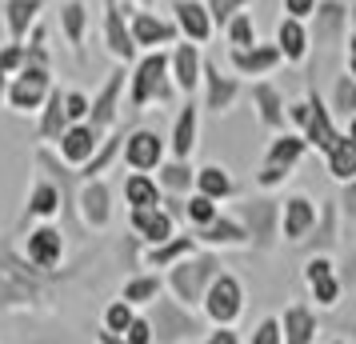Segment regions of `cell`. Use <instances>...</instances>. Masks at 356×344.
<instances>
[{
  "label": "cell",
  "instance_id": "1",
  "mask_svg": "<svg viewBox=\"0 0 356 344\" xmlns=\"http://www.w3.org/2000/svg\"><path fill=\"white\" fill-rule=\"evenodd\" d=\"M236 312H241V288H236V280L232 277H220L209 288V316L225 325V320H232Z\"/></svg>",
  "mask_w": 356,
  "mask_h": 344
},
{
  "label": "cell",
  "instance_id": "2",
  "mask_svg": "<svg viewBox=\"0 0 356 344\" xmlns=\"http://www.w3.org/2000/svg\"><path fill=\"white\" fill-rule=\"evenodd\" d=\"M161 76H164V56H148L145 65H140V76H136V88H132V100L136 104H145L152 92H161Z\"/></svg>",
  "mask_w": 356,
  "mask_h": 344
},
{
  "label": "cell",
  "instance_id": "3",
  "mask_svg": "<svg viewBox=\"0 0 356 344\" xmlns=\"http://www.w3.org/2000/svg\"><path fill=\"white\" fill-rule=\"evenodd\" d=\"M156 161H161V140L152 132H136L129 140V164L132 168H152Z\"/></svg>",
  "mask_w": 356,
  "mask_h": 344
},
{
  "label": "cell",
  "instance_id": "4",
  "mask_svg": "<svg viewBox=\"0 0 356 344\" xmlns=\"http://www.w3.org/2000/svg\"><path fill=\"white\" fill-rule=\"evenodd\" d=\"M44 88H49L44 72H40V68H33V72H24V76L17 81V88H13V104H17V108H33L36 100L44 97Z\"/></svg>",
  "mask_w": 356,
  "mask_h": 344
},
{
  "label": "cell",
  "instance_id": "5",
  "mask_svg": "<svg viewBox=\"0 0 356 344\" xmlns=\"http://www.w3.org/2000/svg\"><path fill=\"white\" fill-rule=\"evenodd\" d=\"M132 224L145 232L152 245H161V240H168V232H172V224H168V216L156 213V208H136V216H132Z\"/></svg>",
  "mask_w": 356,
  "mask_h": 344
},
{
  "label": "cell",
  "instance_id": "6",
  "mask_svg": "<svg viewBox=\"0 0 356 344\" xmlns=\"http://www.w3.org/2000/svg\"><path fill=\"white\" fill-rule=\"evenodd\" d=\"M328 164H332V177H340V181L356 177V140L353 136L348 140H337V145L328 148Z\"/></svg>",
  "mask_w": 356,
  "mask_h": 344
},
{
  "label": "cell",
  "instance_id": "7",
  "mask_svg": "<svg viewBox=\"0 0 356 344\" xmlns=\"http://www.w3.org/2000/svg\"><path fill=\"white\" fill-rule=\"evenodd\" d=\"M177 13H180V28L193 36V40H204V36H209V17H204V8H200V4H193V0H180Z\"/></svg>",
  "mask_w": 356,
  "mask_h": 344
},
{
  "label": "cell",
  "instance_id": "8",
  "mask_svg": "<svg viewBox=\"0 0 356 344\" xmlns=\"http://www.w3.org/2000/svg\"><path fill=\"white\" fill-rule=\"evenodd\" d=\"M29 256H33L36 264H52L56 256H60V232L40 229L33 240H29Z\"/></svg>",
  "mask_w": 356,
  "mask_h": 344
},
{
  "label": "cell",
  "instance_id": "9",
  "mask_svg": "<svg viewBox=\"0 0 356 344\" xmlns=\"http://www.w3.org/2000/svg\"><path fill=\"white\" fill-rule=\"evenodd\" d=\"M92 148H97V129L65 132V156L68 161H84V156H92Z\"/></svg>",
  "mask_w": 356,
  "mask_h": 344
},
{
  "label": "cell",
  "instance_id": "10",
  "mask_svg": "<svg viewBox=\"0 0 356 344\" xmlns=\"http://www.w3.org/2000/svg\"><path fill=\"white\" fill-rule=\"evenodd\" d=\"M312 224V208L308 200H289V216H284V236H305V229Z\"/></svg>",
  "mask_w": 356,
  "mask_h": 344
},
{
  "label": "cell",
  "instance_id": "11",
  "mask_svg": "<svg viewBox=\"0 0 356 344\" xmlns=\"http://www.w3.org/2000/svg\"><path fill=\"white\" fill-rule=\"evenodd\" d=\"M280 52H284L289 60H300V56H305V28H300L296 20H284V24H280Z\"/></svg>",
  "mask_w": 356,
  "mask_h": 344
},
{
  "label": "cell",
  "instance_id": "12",
  "mask_svg": "<svg viewBox=\"0 0 356 344\" xmlns=\"http://www.w3.org/2000/svg\"><path fill=\"white\" fill-rule=\"evenodd\" d=\"M308 140L316 148H332L340 140V136H332V129H328V113H324L321 104H316V113L308 116Z\"/></svg>",
  "mask_w": 356,
  "mask_h": 344
},
{
  "label": "cell",
  "instance_id": "13",
  "mask_svg": "<svg viewBox=\"0 0 356 344\" xmlns=\"http://www.w3.org/2000/svg\"><path fill=\"white\" fill-rule=\"evenodd\" d=\"M308 280H312V288H316V296H321L324 304L337 300V284H332V277H328V261H312L308 264Z\"/></svg>",
  "mask_w": 356,
  "mask_h": 344
},
{
  "label": "cell",
  "instance_id": "14",
  "mask_svg": "<svg viewBox=\"0 0 356 344\" xmlns=\"http://www.w3.org/2000/svg\"><path fill=\"white\" fill-rule=\"evenodd\" d=\"M300 148H305V140H296V136H284V140H276L273 152H268V168H289V164L300 156Z\"/></svg>",
  "mask_w": 356,
  "mask_h": 344
},
{
  "label": "cell",
  "instance_id": "15",
  "mask_svg": "<svg viewBox=\"0 0 356 344\" xmlns=\"http://www.w3.org/2000/svg\"><path fill=\"white\" fill-rule=\"evenodd\" d=\"M124 193H129V204H136V208H156V184L148 177H132Z\"/></svg>",
  "mask_w": 356,
  "mask_h": 344
},
{
  "label": "cell",
  "instance_id": "16",
  "mask_svg": "<svg viewBox=\"0 0 356 344\" xmlns=\"http://www.w3.org/2000/svg\"><path fill=\"white\" fill-rule=\"evenodd\" d=\"M284 332H289V344H308V336H312V316L305 309H292L289 320H284Z\"/></svg>",
  "mask_w": 356,
  "mask_h": 344
},
{
  "label": "cell",
  "instance_id": "17",
  "mask_svg": "<svg viewBox=\"0 0 356 344\" xmlns=\"http://www.w3.org/2000/svg\"><path fill=\"white\" fill-rule=\"evenodd\" d=\"M276 56L280 52L276 49H260V52H236V68H244V72H260V68H273L276 65Z\"/></svg>",
  "mask_w": 356,
  "mask_h": 344
},
{
  "label": "cell",
  "instance_id": "18",
  "mask_svg": "<svg viewBox=\"0 0 356 344\" xmlns=\"http://www.w3.org/2000/svg\"><path fill=\"white\" fill-rule=\"evenodd\" d=\"M177 81H180V88H193L196 84V52H193V44H184V49L177 52Z\"/></svg>",
  "mask_w": 356,
  "mask_h": 344
},
{
  "label": "cell",
  "instance_id": "19",
  "mask_svg": "<svg viewBox=\"0 0 356 344\" xmlns=\"http://www.w3.org/2000/svg\"><path fill=\"white\" fill-rule=\"evenodd\" d=\"M136 40H140V44H156V40H168V28H164L161 20L140 17V20H136Z\"/></svg>",
  "mask_w": 356,
  "mask_h": 344
},
{
  "label": "cell",
  "instance_id": "20",
  "mask_svg": "<svg viewBox=\"0 0 356 344\" xmlns=\"http://www.w3.org/2000/svg\"><path fill=\"white\" fill-rule=\"evenodd\" d=\"M193 136H196V116H193V108L180 116V124H177V152L180 156H188L193 152Z\"/></svg>",
  "mask_w": 356,
  "mask_h": 344
},
{
  "label": "cell",
  "instance_id": "21",
  "mask_svg": "<svg viewBox=\"0 0 356 344\" xmlns=\"http://www.w3.org/2000/svg\"><path fill=\"white\" fill-rule=\"evenodd\" d=\"M200 188H204V197H225L228 193V177L225 172H220V168H204V172H200Z\"/></svg>",
  "mask_w": 356,
  "mask_h": 344
},
{
  "label": "cell",
  "instance_id": "22",
  "mask_svg": "<svg viewBox=\"0 0 356 344\" xmlns=\"http://www.w3.org/2000/svg\"><path fill=\"white\" fill-rule=\"evenodd\" d=\"M108 40H113V52L116 56H129L132 52V40H129V33H124V28H120V17H108Z\"/></svg>",
  "mask_w": 356,
  "mask_h": 344
},
{
  "label": "cell",
  "instance_id": "23",
  "mask_svg": "<svg viewBox=\"0 0 356 344\" xmlns=\"http://www.w3.org/2000/svg\"><path fill=\"white\" fill-rule=\"evenodd\" d=\"M33 8H36V0H13V33H24L29 28V17H33Z\"/></svg>",
  "mask_w": 356,
  "mask_h": 344
},
{
  "label": "cell",
  "instance_id": "24",
  "mask_svg": "<svg viewBox=\"0 0 356 344\" xmlns=\"http://www.w3.org/2000/svg\"><path fill=\"white\" fill-rule=\"evenodd\" d=\"M108 328H113V332H129V328H132L129 304H113V309H108Z\"/></svg>",
  "mask_w": 356,
  "mask_h": 344
},
{
  "label": "cell",
  "instance_id": "25",
  "mask_svg": "<svg viewBox=\"0 0 356 344\" xmlns=\"http://www.w3.org/2000/svg\"><path fill=\"white\" fill-rule=\"evenodd\" d=\"M33 213H40V216L56 213V188H36V197H33Z\"/></svg>",
  "mask_w": 356,
  "mask_h": 344
},
{
  "label": "cell",
  "instance_id": "26",
  "mask_svg": "<svg viewBox=\"0 0 356 344\" xmlns=\"http://www.w3.org/2000/svg\"><path fill=\"white\" fill-rule=\"evenodd\" d=\"M188 216H193V220H200V224H209L212 216H216V208H212V197H196L193 204H188Z\"/></svg>",
  "mask_w": 356,
  "mask_h": 344
},
{
  "label": "cell",
  "instance_id": "27",
  "mask_svg": "<svg viewBox=\"0 0 356 344\" xmlns=\"http://www.w3.org/2000/svg\"><path fill=\"white\" fill-rule=\"evenodd\" d=\"M68 116V108H65V100L60 97H52V104H49V116H44V132H56L60 129V120Z\"/></svg>",
  "mask_w": 356,
  "mask_h": 344
},
{
  "label": "cell",
  "instance_id": "28",
  "mask_svg": "<svg viewBox=\"0 0 356 344\" xmlns=\"http://www.w3.org/2000/svg\"><path fill=\"white\" fill-rule=\"evenodd\" d=\"M148 296H156V280H136V284H129L124 300H148Z\"/></svg>",
  "mask_w": 356,
  "mask_h": 344
},
{
  "label": "cell",
  "instance_id": "29",
  "mask_svg": "<svg viewBox=\"0 0 356 344\" xmlns=\"http://www.w3.org/2000/svg\"><path fill=\"white\" fill-rule=\"evenodd\" d=\"M204 236H209V240H241V229H236V224H212Z\"/></svg>",
  "mask_w": 356,
  "mask_h": 344
},
{
  "label": "cell",
  "instance_id": "30",
  "mask_svg": "<svg viewBox=\"0 0 356 344\" xmlns=\"http://www.w3.org/2000/svg\"><path fill=\"white\" fill-rule=\"evenodd\" d=\"M232 40H236L241 49L252 40V20H248V17H236V24H232Z\"/></svg>",
  "mask_w": 356,
  "mask_h": 344
},
{
  "label": "cell",
  "instance_id": "31",
  "mask_svg": "<svg viewBox=\"0 0 356 344\" xmlns=\"http://www.w3.org/2000/svg\"><path fill=\"white\" fill-rule=\"evenodd\" d=\"M124 336H129V344H148V341H152V332H148L145 320H132V328L124 332Z\"/></svg>",
  "mask_w": 356,
  "mask_h": 344
},
{
  "label": "cell",
  "instance_id": "32",
  "mask_svg": "<svg viewBox=\"0 0 356 344\" xmlns=\"http://www.w3.org/2000/svg\"><path fill=\"white\" fill-rule=\"evenodd\" d=\"M257 344H280V328H276V320H264V325H260Z\"/></svg>",
  "mask_w": 356,
  "mask_h": 344
},
{
  "label": "cell",
  "instance_id": "33",
  "mask_svg": "<svg viewBox=\"0 0 356 344\" xmlns=\"http://www.w3.org/2000/svg\"><path fill=\"white\" fill-rule=\"evenodd\" d=\"M81 4H68V8H65V24H68V33H72V36H81Z\"/></svg>",
  "mask_w": 356,
  "mask_h": 344
},
{
  "label": "cell",
  "instance_id": "34",
  "mask_svg": "<svg viewBox=\"0 0 356 344\" xmlns=\"http://www.w3.org/2000/svg\"><path fill=\"white\" fill-rule=\"evenodd\" d=\"M232 97V84H220V76H212V104H225Z\"/></svg>",
  "mask_w": 356,
  "mask_h": 344
},
{
  "label": "cell",
  "instance_id": "35",
  "mask_svg": "<svg viewBox=\"0 0 356 344\" xmlns=\"http://www.w3.org/2000/svg\"><path fill=\"white\" fill-rule=\"evenodd\" d=\"M284 4H289L292 20H296V17H308V13H312V4H316V0H284Z\"/></svg>",
  "mask_w": 356,
  "mask_h": 344
},
{
  "label": "cell",
  "instance_id": "36",
  "mask_svg": "<svg viewBox=\"0 0 356 344\" xmlns=\"http://www.w3.org/2000/svg\"><path fill=\"white\" fill-rule=\"evenodd\" d=\"M65 108H68V116H84V113H88L84 97H76V92H72V97H65Z\"/></svg>",
  "mask_w": 356,
  "mask_h": 344
},
{
  "label": "cell",
  "instance_id": "37",
  "mask_svg": "<svg viewBox=\"0 0 356 344\" xmlns=\"http://www.w3.org/2000/svg\"><path fill=\"white\" fill-rule=\"evenodd\" d=\"M164 181L172 184V188H180V184H188V172H184V168H180V164H172V168H168V172H164Z\"/></svg>",
  "mask_w": 356,
  "mask_h": 344
},
{
  "label": "cell",
  "instance_id": "38",
  "mask_svg": "<svg viewBox=\"0 0 356 344\" xmlns=\"http://www.w3.org/2000/svg\"><path fill=\"white\" fill-rule=\"evenodd\" d=\"M232 4H241V0H212V17H220V20H225Z\"/></svg>",
  "mask_w": 356,
  "mask_h": 344
},
{
  "label": "cell",
  "instance_id": "39",
  "mask_svg": "<svg viewBox=\"0 0 356 344\" xmlns=\"http://www.w3.org/2000/svg\"><path fill=\"white\" fill-rule=\"evenodd\" d=\"M209 344H236V336H232V332H216Z\"/></svg>",
  "mask_w": 356,
  "mask_h": 344
},
{
  "label": "cell",
  "instance_id": "40",
  "mask_svg": "<svg viewBox=\"0 0 356 344\" xmlns=\"http://www.w3.org/2000/svg\"><path fill=\"white\" fill-rule=\"evenodd\" d=\"M104 344H120V341H116V336H104Z\"/></svg>",
  "mask_w": 356,
  "mask_h": 344
},
{
  "label": "cell",
  "instance_id": "41",
  "mask_svg": "<svg viewBox=\"0 0 356 344\" xmlns=\"http://www.w3.org/2000/svg\"><path fill=\"white\" fill-rule=\"evenodd\" d=\"M348 136H353V140H356V120H353V132H348Z\"/></svg>",
  "mask_w": 356,
  "mask_h": 344
},
{
  "label": "cell",
  "instance_id": "42",
  "mask_svg": "<svg viewBox=\"0 0 356 344\" xmlns=\"http://www.w3.org/2000/svg\"><path fill=\"white\" fill-rule=\"evenodd\" d=\"M353 60H356V40H353Z\"/></svg>",
  "mask_w": 356,
  "mask_h": 344
},
{
  "label": "cell",
  "instance_id": "43",
  "mask_svg": "<svg viewBox=\"0 0 356 344\" xmlns=\"http://www.w3.org/2000/svg\"><path fill=\"white\" fill-rule=\"evenodd\" d=\"M0 81H4V65H0Z\"/></svg>",
  "mask_w": 356,
  "mask_h": 344
},
{
  "label": "cell",
  "instance_id": "44",
  "mask_svg": "<svg viewBox=\"0 0 356 344\" xmlns=\"http://www.w3.org/2000/svg\"><path fill=\"white\" fill-rule=\"evenodd\" d=\"M353 72H356V60H353Z\"/></svg>",
  "mask_w": 356,
  "mask_h": 344
}]
</instances>
